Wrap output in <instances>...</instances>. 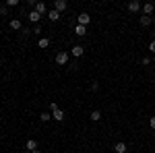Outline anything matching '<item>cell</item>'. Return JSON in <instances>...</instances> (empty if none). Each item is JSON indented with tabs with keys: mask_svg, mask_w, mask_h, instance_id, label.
I'll return each instance as SVG.
<instances>
[{
	"mask_svg": "<svg viewBox=\"0 0 155 153\" xmlns=\"http://www.w3.org/2000/svg\"><path fill=\"white\" fill-rule=\"evenodd\" d=\"M74 33H77L79 37L87 35V27H83V25H77V27H74Z\"/></svg>",
	"mask_w": 155,
	"mask_h": 153,
	"instance_id": "obj_14",
	"label": "cell"
},
{
	"mask_svg": "<svg viewBox=\"0 0 155 153\" xmlns=\"http://www.w3.org/2000/svg\"><path fill=\"white\" fill-rule=\"evenodd\" d=\"M6 6H19V0H6Z\"/></svg>",
	"mask_w": 155,
	"mask_h": 153,
	"instance_id": "obj_19",
	"label": "cell"
},
{
	"mask_svg": "<svg viewBox=\"0 0 155 153\" xmlns=\"http://www.w3.org/2000/svg\"><path fill=\"white\" fill-rule=\"evenodd\" d=\"M27 19H29V21H31V23H39V21H41V15H39V12H35V11H31L29 12V15H27Z\"/></svg>",
	"mask_w": 155,
	"mask_h": 153,
	"instance_id": "obj_9",
	"label": "cell"
},
{
	"mask_svg": "<svg viewBox=\"0 0 155 153\" xmlns=\"http://www.w3.org/2000/svg\"><path fill=\"white\" fill-rule=\"evenodd\" d=\"M71 54L74 56V58H81V56L85 54V48L81 46V44H74V46H72V50H71Z\"/></svg>",
	"mask_w": 155,
	"mask_h": 153,
	"instance_id": "obj_3",
	"label": "cell"
},
{
	"mask_svg": "<svg viewBox=\"0 0 155 153\" xmlns=\"http://www.w3.org/2000/svg\"><path fill=\"white\" fill-rule=\"evenodd\" d=\"M149 126L155 130V116H151V120H149Z\"/></svg>",
	"mask_w": 155,
	"mask_h": 153,
	"instance_id": "obj_22",
	"label": "cell"
},
{
	"mask_svg": "<svg viewBox=\"0 0 155 153\" xmlns=\"http://www.w3.org/2000/svg\"><path fill=\"white\" fill-rule=\"evenodd\" d=\"M141 62H143V64H145V66H147V64H151V62H153V60H151V58H149V56H145V58H143V60H141Z\"/></svg>",
	"mask_w": 155,
	"mask_h": 153,
	"instance_id": "obj_21",
	"label": "cell"
},
{
	"mask_svg": "<svg viewBox=\"0 0 155 153\" xmlns=\"http://www.w3.org/2000/svg\"><path fill=\"white\" fill-rule=\"evenodd\" d=\"M141 11H143L147 17H151L153 11H155V4H153V2H147V4H143V8H141Z\"/></svg>",
	"mask_w": 155,
	"mask_h": 153,
	"instance_id": "obj_8",
	"label": "cell"
},
{
	"mask_svg": "<svg viewBox=\"0 0 155 153\" xmlns=\"http://www.w3.org/2000/svg\"><path fill=\"white\" fill-rule=\"evenodd\" d=\"M31 153H41V151H39V149H37V151H31Z\"/></svg>",
	"mask_w": 155,
	"mask_h": 153,
	"instance_id": "obj_25",
	"label": "cell"
},
{
	"mask_svg": "<svg viewBox=\"0 0 155 153\" xmlns=\"http://www.w3.org/2000/svg\"><path fill=\"white\" fill-rule=\"evenodd\" d=\"M68 8V4H66V0H54V11L58 12H64Z\"/></svg>",
	"mask_w": 155,
	"mask_h": 153,
	"instance_id": "obj_4",
	"label": "cell"
},
{
	"mask_svg": "<svg viewBox=\"0 0 155 153\" xmlns=\"http://www.w3.org/2000/svg\"><path fill=\"white\" fill-rule=\"evenodd\" d=\"M89 23H91V17H89V12H81V15H79V23H77V25H83V27H87Z\"/></svg>",
	"mask_w": 155,
	"mask_h": 153,
	"instance_id": "obj_6",
	"label": "cell"
},
{
	"mask_svg": "<svg viewBox=\"0 0 155 153\" xmlns=\"http://www.w3.org/2000/svg\"><path fill=\"white\" fill-rule=\"evenodd\" d=\"M151 23H153V19H151V17H147V15L141 17V25H143V27H149Z\"/></svg>",
	"mask_w": 155,
	"mask_h": 153,
	"instance_id": "obj_17",
	"label": "cell"
},
{
	"mask_svg": "<svg viewBox=\"0 0 155 153\" xmlns=\"http://www.w3.org/2000/svg\"><path fill=\"white\" fill-rule=\"evenodd\" d=\"M33 11L39 12V15L44 17V15H48V6H46L44 2H35V4H33Z\"/></svg>",
	"mask_w": 155,
	"mask_h": 153,
	"instance_id": "obj_5",
	"label": "cell"
},
{
	"mask_svg": "<svg viewBox=\"0 0 155 153\" xmlns=\"http://www.w3.org/2000/svg\"><path fill=\"white\" fill-rule=\"evenodd\" d=\"M33 33H37V35L41 33V25H35V29H33Z\"/></svg>",
	"mask_w": 155,
	"mask_h": 153,
	"instance_id": "obj_23",
	"label": "cell"
},
{
	"mask_svg": "<svg viewBox=\"0 0 155 153\" xmlns=\"http://www.w3.org/2000/svg\"><path fill=\"white\" fill-rule=\"evenodd\" d=\"M46 17H48L50 21H52V23H56V21H58L60 19V12L58 11H54V8H52V11H48V15H46Z\"/></svg>",
	"mask_w": 155,
	"mask_h": 153,
	"instance_id": "obj_12",
	"label": "cell"
},
{
	"mask_svg": "<svg viewBox=\"0 0 155 153\" xmlns=\"http://www.w3.org/2000/svg\"><path fill=\"white\" fill-rule=\"evenodd\" d=\"M23 27V23H21V19H12L11 21V29H15V31H19Z\"/></svg>",
	"mask_w": 155,
	"mask_h": 153,
	"instance_id": "obj_15",
	"label": "cell"
},
{
	"mask_svg": "<svg viewBox=\"0 0 155 153\" xmlns=\"http://www.w3.org/2000/svg\"><path fill=\"white\" fill-rule=\"evenodd\" d=\"M68 58H71V54L62 50V52H58V54H56V64H60V66H66V64H68Z\"/></svg>",
	"mask_w": 155,
	"mask_h": 153,
	"instance_id": "obj_2",
	"label": "cell"
},
{
	"mask_svg": "<svg viewBox=\"0 0 155 153\" xmlns=\"http://www.w3.org/2000/svg\"><path fill=\"white\" fill-rule=\"evenodd\" d=\"M153 25H155V19H153Z\"/></svg>",
	"mask_w": 155,
	"mask_h": 153,
	"instance_id": "obj_27",
	"label": "cell"
},
{
	"mask_svg": "<svg viewBox=\"0 0 155 153\" xmlns=\"http://www.w3.org/2000/svg\"><path fill=\"white\" fill-rule=\"evenodd\" d=\"M50 112H52V120H56V122H62V120H64V112H62L54 101L50 104Z\"/></svg>",
	"mask_w": 155,
	"mask_h": 153,
	"instance_id": "obj_1",
	"label": "cell"
},
{
	"mask_svg": "<svg viewBox=\"0 0 155 153\" xmlns=\"http://www.w3.org/2000/svg\"><path fill=\"white\" fill-rule=\"evenodd\" d=\"M6 12V6H0V15H4Z\"/></svg>",
	"mask_w": 155,
	"mask_h": 153,
	"instance_id": "obj_24",
	"label": "cell"
},
{
	"mask_svg": "<svg viewBox=\"0 0 155 153\" xmlns=\"http://www.w3.org/2000/svg\"><path fill=\"white\" fill-rule=\"evenodd\" d=\"M89 118H91L93 122H99V120H101V112H99V110H93V112L89 114Z\"/></svg>",
	"mask_w": 155,
	"mask_h": 153,
	"instance_id": "obj_16",
	"label": "cell"
},
{
	"mask_svg": "<svg viewBox=\"0 0 155 153\" xmlns=\"http://www.w3.org/2000/svg\"><path fill=\"white\" fill-rule=\"evenodd\" d=\"M39 120H41V122H50V120H52V112H41V114H39Z\"/></svg>",
	"mask_w": 155,
	"mask_h": 153,
	"instance_id": "obj_18",
	"label": "cell"
},
{
	"mask_svg": "<svg viewBox=\"0 0 155 153\" xmlns=\"http://www.w3.org/2000/svg\"><path fill=\"white\" fill-rule=\"evenodd\" d=\"M114 151H116V153H126V151H128V147H126V143H124V141H120V143L114 145Z\"/></svg>",
	"mask_w": 155,
	"mask_h": 153,
	"instance_id": "obj_11",
	"label": "cell"
},
{
	"mask_svg": "<svg viewBox=\"0 0 155 153\" xmlns=\"http://www.w3.org/2000/svg\"><path fill=\"white\" fill-rule=\"evenodd\" d=\"M153 62H155V56H153Z\"/></svg>",
	"mask_w": 155,
	"mask_h": 153,
	"instance_id": "obj_26",
	"label": "cell"
},
{
	"mask_svg": "<svg viewBox=\"0 0 155 153\" xmlns=\"http://www.w3.org/2000/svg\"><path fill=\"white\" fill-rule=\"evenodd\" d=\"M149 52H151V54H153V56H155V39H153V42H151V44H149Z\"/></svg>",
	"mask_w": 155,
	"mask_h": 153,
	"instance_id": "obj_20",
	"label": "cell"
},
{
	"mask_svg": "<svg viewBox=\"0 0 155 153\" xmlns=\"http://www.w3.org/2000/svg\"><path fill=\"white\" fill-rule=\"evenodd\" d=\"M37 46H39V50H46V48H50V39L48 37H39L37 39Z\"/></svg>",
	"mask_w": 155,
	"mask_h": 153,
	"instance_id": "obj_13",
	"label": "cell"
},
{
	"mask_svg": "<svg viewBox=\"0 0 155 153\" xmlns=\"http://www.w3.org/2000/svg\"><path fill=\"white\" fill-rule=\"evenodd\" d=\"M25 149H27L29 153H31V151H37V141H35V139H29V141L25 143Z\"/></svg>",
	"mask_w": 155,
	"mask_h": 153,
	"instance_id": "obj_10",
	"label": "cell"
},
{
	"mask_svg": "<svg viewBox=\"0 0 155 153\" xmlns=\"http://www.w3.org/2000/svg\"><path fill=\"white\" fill-rule=\"evenodd\" d=\"M141 8H143V4H141L139 0H132V2H128V11H130V12H139Z\"/></svg>",
	"mask_w": 155,
	"mask_h": 153,
	"instance_id": "obj_7",
	"label": "cell"
}]
</instances>
